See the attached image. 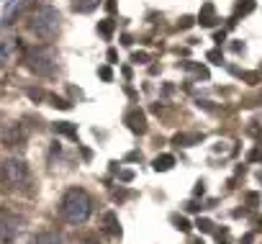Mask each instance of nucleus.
<instances>
[{"label": "nucleus", "instance_id": "nucleus-11", "mask_svg": "<svg viewBox=\"0 0 262 244\" xmlns=\"http://www.w3.org/2000/svg\"><path fill=\"white\" fill-rule=\"evenodd\" d=\"M201 24H203V26H213V6H206V8H203Z\"/></svg>", "mask_w": 262, "mask_h": 244}, {"label": "nucleus", "instance_id": "nucleus-14", "mask_svg": "<svg viewBox=\"0 0 262 244\" xmlns=\"http://www.w3.org/2000/svg\"><path fill=\"white\" fill-rule=\"evenodd\" d=\"M208 59H211L213 64H221V62H224V57H221V52H216V49H213V52H208Z\"/></svg>", "mask_w": 262, "mask_h": 244}, {"label": "nucleus", "instance_id": "nucleus-8", "mask_svg": "<svg viewBox=\"0 0 262 244\" xmlns=\"http://www.w3.org/2000/svg\"><path fill=\"white\" fill-rule=\"evenodd\" d=\"M172 165H175V157L172 154H162V157L155 160V170L157 172H167V170H172Z\"/></svg>", "mask_w": 262, "mask_h": 244}, {"label": "nucleus", "instance_id": "nucleus-6", "mask_svg": "<svg viewBox=\"0 0 262 244\" xmlns=\"http://www.w3.org/2000/svg\"><path fill=\"white\" fill-rule=\"evenodd\" d=\"M31 244H64V241H62V236L54 234V231H39V234L31 236Z\"/></svg>", "mask_w": 262, "mask_h": 244}, {"label": "nucleus", "instance_id": "nucleus-18", "mask_svg": "<svg viewBox=\"0 0 262 244\" xmlns=\"http://www.w3.org/2000/svg\"><path fill=\"white\" fill-rule=\"evenodd\" d=\"M247 201H249V203H252V206H254V203H257V201H259V195H257V193H249V195H247Z\"/></svg>", "mask_w": 262, "mask_h": 244}, {"label": "nucleus", "instance_id": "nucleus-1", "mask_svg": "<svg viewBox=\"0 0 262 244\" xmlns=\"http://www.w3.org/2000/svg\"><path fill=\"white\" fill-rule=\"evenodd\" d=\"M59 211H62V218L67 224H85L90 218V213H93V201H90V195L82 188H70L62 195Z\"/></svg>", "mask_w": 262, "mask_h": 244}, {"label": "nucleus", "instance_id": "nucleus-5", "mask_svg": "<svg viewBox=\"0 0 262 244\" xmlns=\"http://www.w3.org/2000/svg\"><path fill=\"white\" fill-rule=\"evenodd\" d=\"M126 124H128V129L134 131V134H144L147 131V118H144V113L139 108L126 113Z\"/></svg>", "mask_w": 262, "mask_h": 244}, {"label": "nucleus", "instance_id": "nucleus-13", "mask_svg": "<svg viewBox=\"0 0 262 244\" xmlns=\"http://www.w3.org/2000/svg\"><path fill=\"white\" fill-rule=\"evenodd\" d=\"M252 8H254L252 0H244V3H239V6H236V13H249Z\"/></svg>", "mask_w": 262, "mask_h": 244}, {"label": "nucleus", "instance_id": "nucleus-9", "mask_svg": "<svg viewBox=\"0 0 262 244\" xmlns=\"http://www.w3.org/2000/svg\"><path fill=\"white\" fill-rule=\"evenodd\" d=\"M54 131H57V134H64V137H70V139H77V129L70 124V121H62V124H54Z\"/></svg>", "mask_w": 262, "mask_h": 244}, {"label": "nucleus", "instance_id": "nucleus-4", "mask_svg": "<svg viewBox=\"0 0 262 244\" xmlns=\"http://www.w3.org/2000/svg\"><path fill=\"white\" fill-rule=\"evenodd\" d=\"M26 67H29L34 75H39V77H49V75H54L57 59H54V54H52L49 49L36 47V49H29V54H26Z\"/></svg>", "mask_w": 262, "mask_h": 244}, {"label": "nucleus", "instance_id": "nucleus-2", "mask_svg": "<svg viewBox=\"0 0 262 244\" xmlns=\"http://www.w3.org/2000/svg\"><path fill=\"white\" fill-rule=\"evenodd\" d=\"M29 29H31V34H34L36 39L52 41V39L59 34V13H57L52 6H44V8H39V11L31 16Z\"/></svg>", "mask_w": 262, "mask_h": 244}, {"label": "nucleus", "instance_id": "nucleus-7", "mask_svg": "<svg viewBox=\"0 0 262 244\" xmlns=\"http://www.w3.org/2000/svg\"><path fill=\"white\" fill-rule=\"evenodd\" d=\"M100 6V0H72V11L75 13H93Z\"/></svg>", "mask_w": 262, "mask_h": 244}, {"label": "nucleus", "instance_id": "nucleus-16", "mask_svg": "<svg viewBox=\"0 0 262 244\" xmlns=\"http://www.w3.org/2000/svg\"><path fill=\"white\" fill-rule=\"evenodd\" d=\"M198 226H201L203 231H211V226H213V224H211V221H206V218H198Z\"/></svg>", "mask_w": 262, "mask_h": 244}, {"label": "nucleus", "instance_id": "nucleus-15", "mask_svg": "<svg viewBox=\"0 0 262 244\" xmlns=\"http://www.w3.org/2000/svg\"><path fill=\"white\" fill-rule=\"evenodd\" d=\"M175 224H178V229H180V231H188V229H190V224H188L185 218H180V216H175Z\"/></svg>", "mask_w": 262, "mask_h": 244}, {"label": "nucleus", "instance_id": "nucleus-19", "mask_svg": "<svg viewBox=\"0 0 262 244\" xmlns=\"http://www.w3.org/2000/svg\"><path fill=\"white\" fill-rule=\"evenodd\" d=\"M88 244H90V241H88Z\"/></svg>", "mask_w": 262, "mask_h": 244}, {"label": "nucleus", "instance_id": "nucleus-17", "mask_svg": "<svg viewBox=\"0 0 262 244\" xmlns=\"http://www.w3.org/2000/svg\"><path fill=\"white\" fill-rule=\"evenodd\" d=\"M100 77H103V80H111V70H108V67H100Z\"/></svg>", "mask_w": 262, "mask_h": 244}, {"label": "nucleus", "instance_id": "nucleus-3", "mask_svg": "<svg viewBox=\"0 0 262 244\" xmlns=\"http://www.w3.org/2000/svg\"><path fill=\"white\" fill-rule=\"evenodd\" d=\"M0 178H3V183L11 188V190H24L29 183H31V170L24 160L18 157H11L3 162V170H0Z\"/></svg>", "mask_w": 262, "mask_h": 244}, {"label": "nucleus", "instance_id": "nucleus-10", "mask_svg": "<svg viewBox=\"0 0 262 244\" xmlns=\"http://www.w3.org/2000/svg\"><path fill=\"white\" fill-rule=\"evenodd\" d=\"M26 6H29V0H18L16 6H11V11H8V16H6V24H13V18H16V16H21Z\"/></svg>", "mask_w": 262, "mask_h": 244}, {"label": "nucleus", "instance_id": "nucleus-12", "mask_svg": "<svg viewBox=\"0 0 262 244\" xmlns=\"http://www.w3.org/2000/svg\"><path fill=\"white\" fill-rule=\"evenodd\" d=\"M98 31H100L105 39H111V34H113V21H108V18L100 21V24H98Z\"/></svg>", "mask_w": 262, "mask_h": 244}]
</instances>
